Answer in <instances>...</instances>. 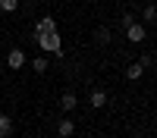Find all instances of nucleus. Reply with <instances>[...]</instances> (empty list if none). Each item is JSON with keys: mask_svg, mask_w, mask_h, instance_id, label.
<instances>
[{"mask_svg": "<svg viewBox=\"0 0 157 138\" xmlns=\"http://www.w3.org/2000/svg\"><path fill=\"white\" fill-rule=\"evenodd\" d=\"M6 66H10V69H22V66H25V54H22L19 47H13L10 54H6Z\"/></svg>", "mask_w": 157, "mask_h": 138, "instance_id": "nucleus-2", "label": "nucleus"}, {"mask_svg": "<svg viewBox=\"0 0 157 138\" xmlns=\"http://www.w3.org/2000/svg\"><path fill=\"white\" fill-rule=\"evenodd\" d=\"M145 22H157V6H145Z\"/></svg>", "mask_w": 157, "mask_h": 138, "instance_id": "nucleus-13", "label": "nucleus"}, {"mask_svg": "<svg viewBox=\"0 0 157 138\" xmlns=\"http://www.w3.org/2000/svg\"><path fill=\"white\" fill-rule=\"evenodd\" d=\"M94 38H98V44H110V28H107V25H101V28L94 32Z\"/></svg>", "mask_w": 157, "mask_h": 138, "instance_id": "nucleus-10", "label": "nucleus"}, {"mask_svg": "<svg viewBox=\"0 0 157 138\" xmlns=\"http://www.w3.org/2000/svg\"><path fill=\"white\" fill-rule=\"evenodd\" d=\"M88 104L94 107V110H101V107H107V91H101V88H94V91L88 94Z\"/></svg>", "mask_w": 157, "mask_h": 138, "instance_id": "nucleus-4", "label": "nucleus"}, {"mask_svg": "<svg viewBox=\"0 0 157 138\" xmlns=\"http://www.w3.org/2000/svg\"><path fill=\"white\" fill-rule=\"evenodd\" d=\"M35 41H38V47L44 54H60L63 38H60V32H35Z\"/></svg>", "mask_w": 157, "mask_h": 138, "instance_id": "nucleus-1", "label": "nucleus"}, {"mask_svg": "<svg viewBox=\"0 0 157 138\" xmlns=\"http://www.w3.org/2000/svg\"><path fill=\"white\" fill-rule=\"evenodd\" d=\"M126 38H129V41H132V44H141V41H145V25L132 22V25H129V28H126Z\"/></svg>", "mask_w": 157, "mask_h": 138, "instance_id": "nucleus-3", "label": "nucleus"}, {"mask_svg": "<svg viewBox=\"0 0 157 138\" xmlns=\"http://www.w3.org/2000/svg\"><path fill=\"white\" fill-rule=\"evenodd\" d=\"M75 104H78V100H75V94H72V91H66V94H63V100H60V107L66 110V113H72V110H75Z\"/></svg>", "mask_w": 157, "mask_h": 138, "instance_id": "nucleus-9", "label": "nucleus"}, {"mask_svg": "<svg viewBox=\"0 0 157 138\" xmlns=\"http://www.w3.org/2000/svg\"><path fill=\"white\" fill-rule=\"evenodd\" d=\"M10 135H13V119L6 113H0V138H10Z\"/></svg>", "mask_w": 157, "mask_h": 138, "instance_id": "nucleus-6", "label": "nucleus"}, {"mask_svg": "<svg viewBox=\"0 0 157 138\" xmlns=\"http://www.w3.org/2000/svg\"><path fill=\"white\" fill-rule=\"evenodd\" d=\"M141 75H145V66H141V63H132V66L126 69V79H129V82H138Z\"/></svg>", "mask_w": 157, "mask_h": 138, "instance_id": "nucleus-5", "label": "nucleus"}, {"mask_svg": "<svg viewBox=\"0 0 157 138\" xmlns=\"http://www.w3.org/2000/svg\"><path fill=\"white\" fill-rule=\"evenodd\" d=\"M19 9V0H0V13H16Z\"/></svg>", "mask_w": 157, "mask_h": 138, "instance_id": "nucleus-11", "label": "nucleus"}, {"mask_svg": "<svg viewBox=\"0 0 157 138\" xmlns=\"http://www.w3.org/2000/svg\"><path fill=\"white\" fill-rule=\"evenodd\" d=\"M72 132H75V125H72V119H63V122L57 125V135H60V138H69Z\"/></svg>", "mask_w": 157, "mask_h": 138, "instance_id": "nucleus-8", "label": "nucleus"}, {"mask_svg": "<svg viewBox=\"0 0 157 138\" xmlns=\"http://www.w3.org/2000/svg\"><path fill=\"white\" fill-rule=\"evenodd\" d=\"M32 69H35V72H44V69H47V57H35V60H32Z\"/></svg>", "mask_w": 157, "mask_h": 138, "instance_id": "nucleus-12", "label": "nucleus"}, {"mask_svg": "<svg viewBox=\"0 0 157 138\" xmlns=\"http://www.w3.org/2000/svg\"><path fill=\"white\" fill-rule=\"evenodd\" d=\"M35 32H57V22L50 19V16H44V19H38V25H35Z\"/></svg>", "mask_w": 157, "mask_h": 138, "instance_id": "nucleus-7", "label": "nucleus"}, {"mask_svg": "<svg viewBox=\"0 0 157 138\" xmlns=\"http://www.w3.org/2000/svg\"><path fill=\"white\" fill-rule=\"evenodd\" d=\"M132 22H135V16H132V13H123V16H120V25H123V28H129Z\"/></svg>", "mask_w": 157, "mask_h": 138, "instance_id": "nucleus-14", "label": "nucleus"}]
</instances>
